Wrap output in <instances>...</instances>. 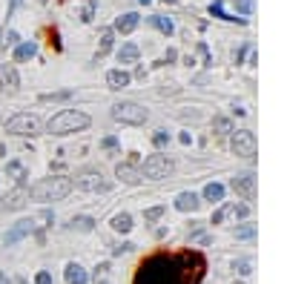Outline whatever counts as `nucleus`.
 <instances>
[{"mask_svg": "<svg viewBox=\"0 0 287 284\" xmlns=\"http://www.w3.org/2000/svg\"><path fill=\"white\" fill-rule=\"evenodd\" d=\"M115 175L124 181V184H141V169L135 167L132 161H124V164H118L115 167Z\"/></svg>", "mask_w": 287, "mask_h": 284, "instance_id": "nucleus-12", "label": "nucleus"}, {"mask_svg": "<svg viewBox=\"0 0 287 284\" xmlns=\"http://www.w3.org/2000/svg\"><path fill=\"white\" fill-rule=\"evenodd\" d=\"M63 275H66V281L69 284H86V270H83L81 264H66Z\"/></svg>", "mask_w": 287, "mask_h": 284, "instance_id": "nucleus-17", "label": "nucleus"}, {"mask_svg": "<svg viewBox=\"0 0 287 284\" xmlns=\"http://www.w3.org/2000/svg\"><path fill=\"white\" fill-rule=\"evenodd\" d=\"M32 232H35V221H32V218H23V221H18L9 232H6L3 244H6V247H12V244H18L20 239H26V235H32Z\"/></svg>", "mask_w": 287, "mask_h": 284, "instance_id": "nucleus-11", "label": "nucleus"}, {"mask_svg": "<svg viewBox=\"0 0 287 284\" xmlns=\"http://www.w3.org/2000/svg\"><path fill=\"white\" fill-rule=\"evenodd\" d=\"M233 213L238 215V218H244V215L250 213V210H247V204H238V207H233Z\"/></svg>", "mask_w": 287, "mask_h": 284, "instance_id": "nucleus-39", "label": "nucleus"}, {"mask_svg": "<svg viewBox=\"0 0 287 284\" xmlns=\"http://www.w3.org/2000/svg\"><path fill=\"white\" fill-rule=\"evenodd\" d=\"M89 126V115H83L78 109H61L58 115L49 118L46 132L49 135H69V132H81Z\"/></svg>", "mask_w": 287, "mask_h": 284, "instance_id": "nucleus-2", "label": "nucleus"}, {"mask_svg": "<svg viewBox=\"0 0 287 284\" xmlns=\"http://www.w3.org/2000/svg\"><path fill=\"white\" fill-rule=\"evenodd\" d=\"M37 46L35 43H18L15 46V61H29V58H35Z\"/></svg>", "mask_w": 287, "mask_h": 284, "instance_id": "nucleus-22", "label": "nucleus"}, {"mask_svg": "<svg viewBox=\"0 0 287 284\" xmlns=\"http://www.w3.org/2000/svg\"><path fill=\"white\" fill-rule=\"evenodd\" d=\"M112 230L129 232V230H132V215H129V213H118L115 218H112Z\"/></svg>", "mask_w": 287, "mask_h": 284, "instance_id": "nucleus-19", "label": "nucleus"}, {"mask_svg": "<svg viewBox=\"0 0 287 284\" xmlns=\"http://www.w3.org/2000/svg\"><path fill=\"white\" fill-rule=\"evenodd\" d=\"M175 58H178V52H175V49H167V55H164V61H175Z\"/></svg>", "mask_w": 287, "mask_h": 284, "instance_id": "nucleus-41", "label": "nucleus"}, {"mask_svg": "<svg viewBox=\"0 0 287 284\" xmlns=\"http://www.w3.org/2000/svg\"><path fill=\"white\" fill-rule=\"evenodd\" d=\"M0 86L6 89V92H18L20 78H18V72H15V66H12V63L0 66Z\"/></svg>", "mask_w": 287, "mask_h": 284, "instance_id": "nucleus-13", "label": "nucleus"}, {"mask_svg": "<svg viewBox=\"0 0 287 284\" xmlns=\"http://www.w3.org/2000/svg\"><path fill=\"white\" fill-rule=\"evenodd\" d=\"M235 9L242 12V15H250L253 12V0H235Z\"/></svg>", "mask_w": 287, "mask_h": 284, "instance_id": "nucleus-33", "label": "nucleus"}, {"mask_svg": "<svg viewBox=\"0 0 287 284\" xmlns=\"http://www.w3.org/2000/svg\"><path fill=\"white\" fill-rule=\"evenodd\" d=\"M129 80H132V75H129V72H124V69H112V72H107V83H109V89H126V86H129Z\"/></svg>", "mask_w": 287, "mask_h": 284, "instance_id": "nucleus-15", "label": "nucleus"}, {"mask_svg": "<svg viewBox=\"0 0 287 284\" xmlns=\"http://www.w3.org/2000/svg\"><path fill=\"white\" fill-rule=\"evenodd\" d=\"M101 147H104V150H115V147H118V138H112V135H109V138H104V141H101Z\"/></svg>", "mask_w": 287, "mask_h": 284, "instance_id": "nucleus-37", "label": "nucleus"}, {"mask_svg": "<svg viewBox=\"0 0 287 284\" xmlns=\"http://www.w3.org/2000/svg\"><path fill=\"white\" fill-rule=\"evenodd\" d=\"M112 118H115V121H121V124L141 126V124H147L150 112H147L141 104H135V101H121V104H115V107H112Z\"/></svg>", "mask_w": 287, "mask_h": 284, "instance_id": "nucleus-4", "label": "nucleus"}, {"mask_svg": "<svg viewBox=\"0 0 287 284\" xmlns=\"http://www.w3.org/2000/svg\"><path fill=\"white\" fill-rule=\"evenodd\" d=\"M235 155H242V158H253L256 150H259V144H256V135L250 129H233V141H230Z\"/></svg>", "mask_w": 287, "mask_h": 284, "instance_id": "nucleus-6", "label": "nucleus"}, {"mask_svg": "<svg viewBox=\"0 0 287 284\" xmlns=\"http://www.w3.org/2000/svg\"><path fill=\"white\" fill-rule=\"evenodd\" d=\"M6 132L12 135H37L40 132V121L35 115H29V112H18L15 118H9V124H6Z\"/></svg>", "mask_w": 287, "mask_h": 284, "instance_id": "nucleus-5", "label": "nucleus"}, {"mask_svg": "<svg viewBox=\"0 0 287 284\" xmlns=\"http://www.w3.org/2000/svg\"><path fill=\"white\" fill-rule=\"evenodd\" d=\"M92 227H95V221H92L89 215H78V218L69 221V230H78V232H89Z\"/></svg>", "mask_w": 287, "mask_h": 284, "instance_id": "nucleus-21", "label": "nucleus"}, {"mask_svg": "<svg viewBox=\"0 0 287 284\" xmlns=\"http://www.w3.org/2000/svg\"><path fill=\"white\" fill-rule=\"evenodd\" d=\"M18 3H20V0H12V6H9V15H12V12H15V9H18Z\"/></svg>", "mask_w": 287, "mask_h": 284, "instance_id": "nucleus-43", "label": "nucleus"}, {"mask_svg": "<svg viewBox=\"0 0 287 284\" xmlns=\"http://www.w3.org/2000/svg\"><path fill=\"white\" fill-rule=\"evenodd\" d=\"M129 250H132V244H129V241H124V244L112 247V256H121V253H129Z\"/></svg>", "mask_w": 287, "mask_h": 284, "instance_id": "nucleus-35", "label": "nucleus"}, {"mask_svg": "<svg viewBox=\"0 0 287 284\" xmlns=\"http://www.w3.org/2000/svg\"><path fill=\"white\" fill-rule=\"evenodd\" d=\"M164 3H175V0H164Z\"/></svg>", "mask_w": 287, "mask_h": 284, "instance_id": "nucleus-46", "label": "nucleus"}, {"mask_svg": "<svg viewBox=\"0 0 287 284\" xmlns=\"http://www.w3.org/2000/svg\"><path fill=\"white\" fill-rule=\"evenodd\" d=\"M204 256L201 253H158V256L147 258L138 273H135V284H201L204 278Z\"/></svg>", "mask_w": 287, "mask_h": 284, "instance_id": "nucleus-1", "label": "nucleus"}, {"mask_svg": "<svg viewBox=\"0 0 287 284\" xmlns=\"http://www.w3.org/2000/svg\"><path fill=\"white\" fill-rule=\"evenodd\" d=\"M147 20H150L155 29H161L164 35H172V29H175V26H172V20H170V18H164V15H150Z\"/></svg>", "mask_w": 287, "mask_h": 284, "instance_id": "nucleus-20", "label": "nucleus"}, {"mask_svg": "<svg viewBox=\"0 0 287 284\" xmlns=\"http://www.w3.org/2000/svg\"><path fill=\"white\" fill-rule=\"evenodd\" d=\"M210 15H215V18H221V20H235V23H247V18H233V15H227L224 6H221V0H213V3H210Z\"/></svg>", "mask_w": 287, "mask_h": 284, "instance_id": "nucleus-18", "label": "nucleus"}, {"mask_svg": "<svg viewBox=\"0 0 287 284\" xmlns=\"http://www.w3.org/2000/svg\"><path fill=\"white\" fill-rule=\"evenodd\" d=\"M107 270H109V264H101V267H98L101 275H107ZM98 273H95V278H98ZM101 284H109V281H107V278H101Z\"/></svg>", "mask_w": 287, "mask_h": 284, "instance_id": "nucleus-40", "label": "nucleus"}, {"mask_svg": "<svg viewBox=\"0 0 287 284\" xmlns=\"http://www.w3.org/2000/svg\"><path fill=\"white\" fill-rule=\"evenodd\" d=\"M95 6H98V0H86V6H83V15H81L83 23H89V20H92V15H95Z\"/></svg>", "mask_w": 287, "mask_h": 284, "instance_id": "nucleus-29", "label": "nucleus"}, {"mask_svg": "<svg viewBox=\"0 0 287 284\" xmlns=\"http://www.w3.org/2000/svg\"><path fill=\"white\" fill-rule=\"evenodd\" d=\"M26 201H29L26 186H15L12 193H6V196L0 198V213H15V210H23Z\"/></svg>", "mask_w": 287, "mask_h": 284, "instance_id": "nucleus-9", "label": "nucleus"}, {"mask_svg": "<svg viewBox=\"0 0 287 284\" xmlns=\"http://www.w3.org/2000/svg\"><path fill=\"white\" fill-rule=\"evenodd\" d=\"M253 235H256V227H250V224H244V227L235 230V239H253Z\"/></svg>", "mask_w": 287, "mask_h": 284, "instance_id": "nucleus-31", "label": "nucleus"}, {"mask_svg": "<svg viewBox=\"0 0 287 284\" xmlns=\"http://www.w3.org/2000/svg\"><path fill=\"white\" fill-rule=\"evenodd\" d=\"M230 186H233L235 196H242L244 201H253V198H256V178H253L250 172H242V175H235L233 181H230Z\"/></svg>", "mask_w": 287, "mask_h": 284, "instance_id": "nucleus-10", "label": "nucleus"}, {"mask_svg": "<svg viewBox=\"0 0 287 284\" xmlns=\"http://www.w3.org/2000/svg\"><path fill=\"white\" fill-rule=\"evenodd\" d=\"M213 132H218V135L233 132V121L230 118H213Z\"/></svg>", "mask_w": 287, "mask_h": 284, "instance_id": "nucleus-25", "label": "nucleus"}, {"mask_svg": "<svg viewBox=\"0 0 287 284\" xmlns=\"http://www.w3.org/2000/svg\"><path fill=\"white\" fill-rule=\"evenodd\" d=\"M198 204H201V201H198L196 193H181V196L175 198V207H178L181 213H196Z\"/></svg>", "mask_w": 287, "mask_h": 284, "instance_id": "nucleus-16", "label": "nucleus"}, {"mask_svg": "<svg viewBox=\"0 0 287 284\" xmlns=\"http://www.w3.org/2000/svg\"><path fill=\"white\" fill-rule=\"evenodd\" d=\"M161 215H164V207H150V210L144 213V218H147V221H155V218H161Z\"/></svg>", "mask_w": 287, "mask_h": 284, "instance_id": "nucleus-32", "label": "nucleus"}, {"mask_svg": "<svg viewBox=\"0 0 287 284\" xmlns=\"http://www.w3.org/2000/svg\"><path fill=\"white\" fill-rule=\"evenodd\" d=\"M18 40H20V35H18V32H9V35H6V40H3V43H6V46H18Z\"/></svg>", "mask_w": 287, "mask_h": 284, "instance_id": "nucleus-38", "label": "nucleus"}, {"mask_svg": "<svg viewBox=\"0 0 287 284\" xmlns=\"http://www.w3.org/2000/svg\"><path fill=\"white\" fill-rule=\"evenodd\" d=\"M138 3H144V6H147V3H150V0H138Z\"/></svg>", "mask_w": 287, "mask_h": 284, "instance_id": "nucleus-45", "label": "nucleus"}, {"mask_svg": "<svg viewBox=\"0 0 287 284\" xmlns=\"http://www.w3.org/2000/svg\"><path fill=\"white\" fill-rule=\"evenodd\" d=\"M0 284H9V278H6L3 273H0Z\"/></svg>", "mask_w": 287, "mask_h": 284, "instance_id": "nucleus-44", "label": "nucleus"}, {"mask_svg": "<svg viewBox=\"0 0 287 284\" xmlns=\"http://www.w3.org/2000/svg\"><path fill=\"white\" fill-rule=\"evenodd\" d=\"M109 49H112V32H109V29H104V35H101V46H98V58H104Z\"/></svg>", "mask_w": 287, "mask_h": 284, "instance_id": "nucleus-28", "label": "nucleus"}, {"mask_svg": "<svg viewBox=\"0 0 287 284\" xmlns=\"http://www.w3.org/2000/svg\"><path fill=\"white\" fill-rule=\"evenodd\" d=\"M72 193V178L66 175H52V178H43V181H37L32 190H29V196L35 198V201H61Z\"/></svg>", "mask_w": 287, "mask_h": 284, "instance_id": "nucleus-3", "label": "nucleus"}, {"mask_svg": "<svg viewBox=\"0 0 287 284\" xmlns=\"http://www.w3.org/2000/svg\"><path fill=\"white\" fill-rule=\"evenodd\" d=\"M230 210H233V207H221V210L213 215V221H210V224H221V221H224V215L230 213Z\"/></svg>", "mask_w": 287, "mask_h": 284, "instance_id": "nucleus-34", "label": "nucleus"}, {"mask_svg": "<svg viewBox=\"0 0 287 284\" xmlns=\"http://www.w3.org/2000/svg\"><path fill=\"white\" fill-rule=\"evenodd\" d=\"M170 172H172V161L167 158V155H150V158L144 161V169H141V175L153 178V181L167 178Z\"/></svg>", "mask_w": 287, "mask_h": 284, "instance_id": "nucleus-7", "label": "nucleus"}, {"mask_svg": "<svg viewBox=\"0 0 287 284\" xmlns=\"http://www.w3.org/2000/svg\"><path fill=\"white\" fill-rule=\"evenodd\" d=\"M72 95H75L72 89H63V92H43V95H40V101H69Z\"/></svg>", "mask_w": 287, "mask_h": 284, "instance_id": "nucleus-27", "label": "nucleus"}, {"mask_svg": "<svg viewBox=\"0 0 287 284\" xmlns=\"http://www.w3.org/2000/svg\"><path fill=\"white\" fill-rule=\"evenodd\" d=\"M238 284H242V281H238Z\"/></svg>", "mask_w": 287, "mask_h": 284, "instance_id": "nucleus-48", "label": "nucleus"}, {"mask_svg": "<svg viewBox=\"0 0 287 284\" xmlns=\"http://www.w3.org/2000/svg\"><path fill=\"white\" fill-rule=\"evenodd\" d=\"M37 3H46V0H37Z\"/></svg>", "mask_w": 287, "mask_h": 284, "instance_id": "nucleus-47", "label": "nucleus"}, {"mask_svg": "<svg viewBox=\"0 0 287 284\" xmlns=\"http://www.w3.org/2000/svg\"><path fill=\"white\" fill-rule=\"evenodd\" d=\"M153 144H155V147H164V144H170V132H167V129H158V132L153 135Z\"/></svg>", "mask_w": 287, "mask_h": 284, "instance_id": "nucleus-30", "label": "nucleus"}, {"mask_svg": "<svg viewBox=\"0 0 287 284\" xmlns=\"http://www.w3.org/2000/svg\"><path fill=\"white\" fill-rule=\"evenodd\" d=\"M72 184L78 186V190H83V193H107L109 190V181L101 172H92V169H86V172H81V175L75 178Z\"/></svg>", "mask_w": 287, "mask_h": 284, "instance_id": "nucleus-8", "label": "nucleus"}, {"mask_svg": "<svg viewBox=\"0 0 287 284\" xmlns=\"http://www.w3.org/2000/svg\"><path fill=\"white\" fill-rule=\"evenodd\" d=\"M204 198H207V201H221V198H224V186L215 184V181H213V184H207L204 186Z\"/></svg>", "mask_w": 287, "mask_h": 284, "instance_id": "nucleus-23", "label": "nucleus"}, {"mask_svg": "<svg viewBox=\"0 0 287 284\" xmlns=\"http://www.w3.org/2000/svg\"><path fill=\"white\" fill-rule=\"evenodd\" d=\"M118 61H121V63H135V61H138V46L126 43L124 49H121V55H118Z\"/></svg>", "mask_w": 287, "mask_h": 284, "instance_id": "nucleus-24", "label": "nucleus"}, {"mask_svg": "<svg viewBox=\"0 0 287 284\" xmlns=\"http://www.w3.org/2000/svg\"><path fill=\"white\" fill-rule=\"evenodd\" d=\"M138 23H141V18H138L135 12H126V15H121V18L115 20V29L121 32V35H129V32L138 29Z\"/></svg>", "mask_w": 287, "mask_h": 284, "instance_id": "nucleus-14", "label": "nucleus"}, {"mask_svg": "<svg viewBox=\"0 0 287 284\" xmlns=\"http://www.w3.org/2000/svg\"><path fill=\"white\" fill-rule=\"evenodd\" d=\"M6 172H9V175H15L18 186H23V181H26V172H23V167H20L18 161H12V164H6Z\"/></svg>", "mask_w": 287, "mask_h": 284, "instance_id": "nucleus-26", "label": "nucleus"}, {"mask_svg": "<svg viewBox=\"0 0 287 284\" xmlns=\"http://www.w3.org/2000/svg\"><path fill=\"white\" fill-rule=\"evenodd\" d=\"M35 284H52V275L46 273V270H40V273H37V278H35Z\"/></svg>", "mask_w": 287, "mask_h": 284, "instance_id": "nucleus-36", "label": "nucleus"}, {"mask_svg": "<svg viewBox=\"0 0 287 284\" xmlns=\"http://www.w3.org/2000/svg\"><path fill=\"white\" fill-rule=\"evenodd\" d=\"M238 273L247 275V273H250V264H247V261H238Z\"/></svg>", "mask_w": 287, "mask_h": 284, "instance_id": "nucleus-42", "label": "nucleus"}]
</instances>
